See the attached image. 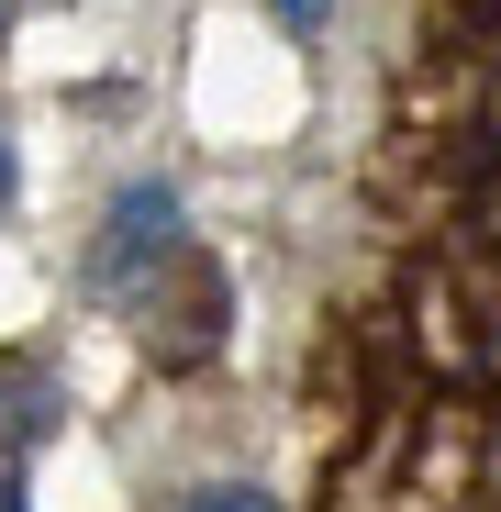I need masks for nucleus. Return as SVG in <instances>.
Returning <instances> with one entry per match:
<instances>
[{
	"mask_svg": "<svg viewBox=\"0 0 501 512\" xmlns=\"http://www.w3.org/2000/svg\"><path fill=\"white\" fill-rule=\"evenodd\" d=\"M145 268H179V190H167V179H134L101 212V245L78 256V290H90V301H134Z\"/></svg>",
	"mask_w": 501,
	"mask_h": 512,
	"instance_id": "1",
	"label": "nucleus"
},
{
	"mask_svg": "<svg viewBox=\"0 0 501 512\" xmlns=\"http://www.w3.org/2000/svg\"><path fill=\"white\" fill-rule=\"evenodd\" d=\"M12 12H23V0H0V34H12Z\"/></svg>",
	"mask_w": 501,
	"mask_h": 512,
	"instance_id": "7",
	"label": "nucleus"
},
{
	"mask_svg": "<svg viewBox=\"0 0 501 512\" xmlns=\"http://www.w3.org/2000/svg\"><path fill=\"white\" fill-rule=\"evenodd\" d=\"M0 512H23V468H0Z\"/></svg>",
	"mask_w": 501,
	"mask_h": 512,
	"instance_id": "6",
	"label": "nucleus"
},
{
	"mask_svg": "<svg viewBox=\"0 0 501 512\" xmlns=\"http://www.w3.org/2000/svg\"><path fill=\"white\" fill-rule=\"evenodd\" d=\"M12 190H23V167H12V134H0V212H12Z\"/></svg>",
	"mask_w": 501,
	"mask_h": 512,
	"instance_id": "4",
	"label": "nucleus"
},
{
	"mask_svg": "<svg viewBox=\"0 0 501 512\" xmlns=\"http://www.w3.org/2000/svg\"><path fill=\"white\" fill-rule=\"evenodd\" d=\"M279 12H290V23H301V34H312V23H323V0H279Z\"/></svg>",
	"mask_w": 501,
	"mask_h": 512,
	"instance_id": "5",
	"label": "nucleus"
},
{
	"mask_svg": "<svg viewBox=\"0 0 501 512\" xmlns=\"http://www.w3.org/2000/svg\"><path fill=\"white\" fill-rule=\"evenodd\" d=\"M179 512H279V501H268V490H190Z\"/></svg>",
	"mask_w": 501,
	"mask_h": 512,
	"instance_id": "3",
	"label": "nucleus"
},
{
	"mask_svg": "<svg viewBox=\"0 0 501 512\" xmlns=\"http://www.w3.org/2000/svg\"><path fill=\"white\" fill-rule=\"evenodd\" d=\"M67 423V390H56V368L45 357H0V468H12L23 446H45Z\"/></svg>",
	"mask_w": 501,
	"mask_h": 512,
	"instance_id": "2",
	"label": "nucleus"
}]
</instances>
